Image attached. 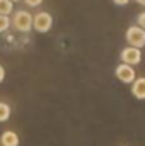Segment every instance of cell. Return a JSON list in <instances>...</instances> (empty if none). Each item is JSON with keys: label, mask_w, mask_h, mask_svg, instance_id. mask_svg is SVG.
<instances>
[{"label": "cell", "mask_w": 145, "mask_h": 146, "mask_svg": "<svg viewBox=\"0 0 145 146\" xmlns=\"http://www.w3.org/2000/svg\"><path fill=\"white\" fill-rule=\"evenodd\" d=\"M12 26L14 29H17L19 33H29L33 29V15L24 10V9H19L14 12V19H12Z\"/></svg>", "instance_id": "obj_1"}, {"label": "cell", "mask_w": 145, "mask_h": 146, "mask_svg": "<svg viewBox=\"0 0 145 146\" xmlns=\"http://www.w3.org/2000/svg\"><path fill=\"white\" fill-rule=\"evenodd\" d=\"M125 37H126L128 46H133V48H138V49H142L145 46V29H142L140 26L128 27Z\"/></svg>", "instance_id": "obj_2"}, {"label": "cell", "mask_w": 145, "mask_h": 146, "mask_svg": "<svg viewBox=\"0 0 145 146\" xmlns=\"http://www.w3.org/2000/svg\"><path fill=\"white\" fill-rule=\"evenodd\" d=\"M53 26V17L48 12H38L33 17V29H36L39 34H44L51 29Z\"/></svg>", "instance_id": "obj_3"}, {"label": "cell", "mask_w": 145, "mask_h": 146, "mask_svg": "<svg viewBox=\"0 0 145 146\" xmlns=\"http://www.w3.org/2000/svg\"><path fill=\"white\" fill-rule=\"evenodd\" d=\"M119 58H121V63H126V65H138L142 61V51L138 48H133V46H126L125 49H121L119 53Z\"/></svg>", "instance_id": "obj_4"}, {"label": "cell", "mask_w": 145, "mask_h": 146, "mask_svg": "<svg viewBox=\"0 0 145 146\" xmlns=\"http://www.w3.org/2000/svg\"><path fill=\"white\" fill-rule=\"evenodd\" d=\"M114 75L119 82L123 83H132L135 78H137V73H135V68L132 65H126V63H119L114 70Z\"/></svg>", "instance_id": "obj_5"}, {"label": "cell", "mask_w": 145, "mask_h": 146, "mask_svg": "<svg viewBox=\"0 0 145 146\" xmlns=\"http://www.w3.org/2000/svg\"><path fill=\"white\" fill-rule=\"evenodd\" d=\"M132 94L135 99L145 100V76H138L132 82Z\"/></svg>", "instance_id": "obj_6"}, {"label": "cell", "mask_w": 145, "mask_h": 146, "mask_svg": "<svg viewBox=\"0 0 145 146\" xmlns=\"http://www.w3.org/2000/svg\"><path fill=\"white\" fill-rule=\"evenodd\" d=\"M0 145L2 146H19V136L14 131H3L0 136Z\"/></svg>", "instance_id": "obj_7"}, {"label": "cell", "mask_w": 145, "mask_h": 146, "mask_svg": "<svg viewBox=\"0 0 145 146\" xmlns=\"http://www.w3.org/2000/svg\"><path fill=\"white\" fill-rule=\"evenodd\" d=\"M10 114H12L10 106H9L7 102H0V122H5V121H9Z\"/></svg>", "instance_id": "obj_8"}, {"label": "cell", "mask_w": 145, "mask_h": 146, "mask_svg": "<svg viewBox=\"0 0 145 146\" xmlns=\"http://www.w3.org/2000/svg\"><path fill=\"white\" fill-rule=\"evenodd\" d=\"M14 10V2L12 0H0V14L2 15H9Z\"/></svg>", "instance_id": "obj_9"}, {"label": "cell", "mask_w": 145, "mask_h": 146, "mask_svg": "<svg viewBox=\"0 0 145 146\" xmlns=\"http://www.w3.org/2000/svg\"><path fill=\"white\" fill-rule=\"evenodd\" d=\"M10 26H12V21L9 19V15H2V14H0V34L5 33Z\"/></svg>", "instance_id": "obj_10"}, {"label": "cell", "mask_w": 145, "mask_h": 146, "mask_svg": "<svg viewBox=\"0 0 145 146\" xmlns=\"http://www.w3.org/2000/svg\"><path fill=\"white\" fill-rule=\"evenodd\" d=\"M137 26H140L142 29H145V12H140L137 17Z\"/></svg>", "instance_id": "obj_11"}, {"label": "cell", "mask_w": 145, "mask_h": 146, "mask_svg": "<svg viewBox=\"0 0 145 146\" xmlns=\"http://www.w3.org/2000/svg\"><path fill=\"white\" fill-rule=\"evenodd\" d=\"M24 2H26L28 7H33V9H34V7H38V5H41L43 0H24Z\"/></svg>", "instance_id": "obj_12"}, {"label": "cell", "mask_w": 145, "mask_h": 146, "mask_svg": "<svg viewBox=\"0 0 145 146\" xmlns=\"http://www.w3.org/2000/svg\"><path fill=\"white\" fill-rule=\"evenodd\" d=\"M113 2H114L116 5H121V7H123V5H126V3H128L130 0H113Z\"/></svg>", "instance_id": "obj_13"}, {"label": "cell", "mask_w": 145, "mask_h": 146, "mask_svg": "<svg viewBox=\"0 0 145 146\" xmlns=\"http://www.w3.org/2000/svg\"><path fill=\"white\" fill-rule=\"evenodd\" d=\"M3 78H5V68L0 65V82H3Z\"/></svg>", "instance_id": "obj_14"}, {"label": "cell", "mask_w": 145, "mask_h": 146, "mask_svg": "<svg viewBox=\"0 0 145 146\" xmlns=\"http://www.w3.org/2000/svg\"><path fill=\"white\" fill-rule=\"evenodd\" d=\"M137 2H138L140 5H145V0H137Z\"/></svg>", "instance_id": "obj_15"}, {"label": "cell", "mask_w": 145, "mask_h": 146, "mask_svg": "<svg viewBox=\"0 0 145 146\" xmlns=\"http://www.w3.org/2000/svg\"><path fill=\"white\" fill-rule=\"evenodd\" d=\"M12 2H21V0H12Z\"/></svg>", "instance_id": "obj_16"}]
</instances>
